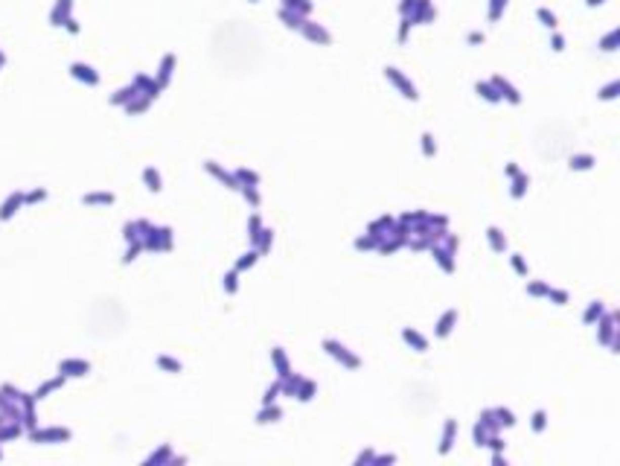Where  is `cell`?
Returning a JSON list of instances; mask_svg holds the SVG:
<instances>
[{
  "instance_id": "obj_1",
  "label": "cell",
  "mask_w": 620,
  "mask_h": 466,
  "mask_svg": "<svg viewBox=\"0 0 620 466\" xmlns=\"http://www.w3.org/2000/svg\"><path fill=\"white\" fill-rule=\"evenodd\" d=\"M597 341L606 344L611 353H617V315L614 312H603V318L597 321Z\"/></svg>"
},
{
  "instance_id": "obj_2",
  "label": "cell",
  "mask_w": 620,
  "mask_h": 466,
  "mask_svg": "<svg viewBox=\"0 0 620 466\" xmlns=\"http://www.w3.org/2000/svg\"><path fill=\"white\" fill-rule=\"evenodd\" d=\"M323 350H326V353H329V356H332L335 361H341L344 367H350V370L361 367V359H358L355 353H350V350L344 347L341 341H335V338H326V341H323Z\"/></svg>"
},
{
  "instance_id": "obj_3",
  "label": "cell",
  "mask_w": 620,
  "mask_h": 466,
  "mask_svg": "<svg viewBox=\"0 0 620 466\" xmlns=\"http://www.w3.org/2000/svg\"><path fill=\"white\" fill-rule=\"evenodd\" d=\"M428 248H431V256L437 259V265L443 268L445 274H451V271L457 268V262H454L457 251H451V248H445V245H440V242H431Z\"/></svg>"
},
{
  "instance_id": "obj_4",
  "label": "cell",
  "mask_w": 620,
  "mask_h": 466,
  "mask_svg": "<svg viewBox=\"0 0 620 466\" xmlns=\"http://www.w3.org/2000/svg\"><path fill=\"white\" fill-rule=\"evenodd\" d=\"M385 76L396 85L399 91H402V96H405V99H410V102H414V99H420V93H417V88H414V82H408L396 67H385Z\"/></svg>"
},
{
  "instance_id": "obj_5",
  "label": "cell",
  "mask_w": 620,
  "mask_h": 466,
  "mask_svg": "<svg viewBox=\"0 0 620 466\" xmlns=\"http://www.w3.org/2000/svg\"><path fill=\"white\" fill-rule=\"evenodd\" d=\"M492 85L498 88V93H501V99H507V102H513V105H518L521 102V93L515 91L510 82L504 79V76H492Z\"/></svg>"
},
{
  "instance_id": "obj_6",
  "label": "cell",
  "mask_w": 620,
  "mask_h": 466,
  "mask_svg": "<svg viewBox=\"0 0 620 466\" xmlns=\"http://www.w3.org/2000/svg\"><path fill=\"white\" fill-rule=\"evenodd\" d=\"M454 324H457V309H445L443 318L437 321L434 335H437V338H448V335H451V329H454Z\"/></svg>"
},
{
  "instance_id": "obj_7",
  "label": "cell",
  "mask_w": 620,
  "mask_h": 466,
  "mask_svg": "<svg viewBox=\"0 0 620 466\" xmlns=\"http://www.w3.org/2000/svg\"><path fill=\"white\" fill-rule=\"evenodd\" d=\"M300 29H303V35L309 38V41H317V44H329V41H332V35H329L323 26H317V23L303 21V26H300Z\"/></svg>"
},
{
  "instance_id": "obj_8",
  "label": "cell",
  "mask_w": 620,
  "mask_h": 466,
  "mask_svg": "<svg viewBox=\"0 0 620 466\" xmlns=\"http://www.w3.org/2000/svg\"><path fill=\"white\" fill-rule=\"evenodd\" d=\"M393 224H396V219H393V216H382L379 221H373V224L367 227V233H370V236H376V239L382 242V239H385L387 233L393 230Z\"/></svg>"
},
{
  "instance_id": "obj_9",
  "label": "cell",
  "mask_w": 620,
  "mask_h": 466,
  "mask_svg": "<svg viewBox=\"0 0 620 466\" xmlns=\"http://www.w3.org/2000/svg\"><path fill=\"white\" fill-rule=\"evenodd\" d=\"M402 338H405V344H410L417 353H425V350H428V338L422 335V332H417L414 326H405V329H402Z\"/></svg>"
},
{
  "instance_id": "obj_10",
  "label": "cell",
  "mask_w": 620,
  "mask_h": 466,
  "mask_svg": "<svg viewBox=\"0 0 620 466\" xmlns=\"http://www.w3.org/2000/svg\"><path fill=\"white\" fill-rule=\"evenodd\" d=\"M454 434H457V419H445L443 429V440H440V454H448L454 446Z\"/></svg>"
},
{
  "instance_id": "obj_11",
  "label": "cell",
  "mask_w": 620,
  "mask_h": 466,
  "mask_svg": "<svg viewBox=\"0 0 620 466\" xmlns=\"http://www.w3.org/2000/svg\"><path fill=\"white\" fill-rule=\"evenodd\" d=\"M271 361H274V367H277V376H280V379L292 373L288 359H285V350H282V347H274V350H271Z\"/></svg>"
},
{
  "instance_id": "obj_12",
  "label": "cell",
  "mask_w": 620,
  "mask_h": 466,
  "mask_svg": "<svg viewBox=\"0 0 620 466\" xmlns=\"http://www.w3.org/2000/svg\"><path fill=\"white\" fill-rule=\"evenodd\" d=\"M486 239H489L495 254H504V251H507V236H504L501 227H486Z\"/></svg>"
},
{
  "instance_id": "obj_13",
  "label": "cell",
  "mask_w": 620,
  "mask_h": 466,
  "mask_svg": "<svg viewBox=\"0 0 620 466\" xmlns=\"http://www.w3.org/2000/svg\"><path fill=\"white\" fill-rule=\"evenodd\" d=\"M280 417H282V408L277 405V402H271V405H262V411L257 414V422L265 425V422H277Z\"/></svg>"
},
{
  "instance_id": "obj_14",
  "label": "cell",
  "mask_w": 620,
  "mask_h": 466,
  "mask_svg": "<svg viewBox=\"0 0 620 466\" xmlns=\"http://www.w3.org/2000/svg\"><path fill=\"white\" fill-rule=\"evenodd\" d=\"M315 394H317V384L312 382V379H303V382L297 384V391H294V399H297V402H309Z\"/></svg>"
},
{
  "instance_id": "obj_15",
  "label": "cell",
  "mask_w": 620,
  "mask_h": 466,
  "mask_svg": "<svg viewBox=\"0 0 620 466\" xmlns=\"http://www.w3.org/2000/svg\"><path fill=\"white\" fill-rule=\"evenodd\" d=\"M475 91H478L486 102H501V93H498V88H495L492 82H478V85H475Z\"/></svg>"
},
{
  "instance_id": "obj_16",
  "label": "cell",
  "mask_w": 620,
  "mask_h": 466,
  "mask_svg": "<svg viewBox=\"0 0 620 466\" xmlns=\"http://www.w3.org/2000/svg\"><path fill=\"white\" fill-rule=\"evenodd\" d=\"M271 245H274V230L262 227V230H259V236H257V242H254V248H257L259 256H262V254H268V251H271Z\"/></svg>"
},
{
  "instance_id": "obj_17",
  "label": "cell",
  "mask_w": 620,
  "mask_h": 466,
  "mask_svg": "<svg viewBox=\"0 0 620 466\" xmlns=\"http://www.w3.org/2000/svg\"><path fill=\"white\" fill-rule=\"evenodd\" d=\"M527 186H530V178H527L524 172H518V175H513V189H510V196L518 201V198H524V192H527Z\"/></svg>"
},
{
  "instance_id": "obj_18",
  "label": "cell",
  "mask_w": 620,
  "mask_h": 466,
  "mask_svg": "<svg viewBox=\"0 0 620 466\" xmlns=\"http://www.w3.org/2000/svg\"><path fill=\"white\" fill-rule=\"evenodd\" d=\"M594 154H571V163H568V166H571V169H573V172H585V169H591V166H594Z\"/></svg>"
},
{
  "instance_id": "obj_19",
  "label": "cell",
  "mask_w": 620,
  "mask_h": 466,
  "mask_svg": "<svg viewBox=\"0 0 620 466\" xmlns=\"http://www.w3.org/2000/svg\"><path fill=\"white\" fill-rule=\"evenodd\" d=\"M207 169H210V172L213 175H216V178H219V181H224V184H227V186H230V189H239V181H236V175H230V172H224V169H222V166H216V163H207Z\"/></svg>"
},
{
  "instance_id": "obj_20",
  "label": "cell",
  "mask_w": 620,
  "mask_h": 466,
  "mask_svg": "<svg viewBox=\"0 0 620 466\" xmlns=\"http://www.w3.org/2000/svg\"><path fill=\"white\" fill-rule=\"evenodd\" d=\"M236 181H239V186H259V175L242 166V169H236Z\"/></svg>"
},
{
  "instance_id": "obj_21",
  "label": "cell",
  "mask_w": 620,
  "mask_h": 466,
  "mask_svg": "<svg viewBox=\"0 0 620 466\" xmlns=\"http://www.w3.org/2000/svg\"><path fill=\"white\" fill-rule=\"evenodd\" d=\"M282 9H288V12H297V15H309L312 12V0H282Z\"/></svg>"
},
{
  "instance_id": "obj_22",
  "label": "cell",
  "mask_w": 620,
  "mask_h": 466,
  "mask_svg": "<svg viewBox=\"0 0 620 466\" xmlns=\"http://www.w3.org/2000/svg\"><path fill=\"white\" fill-rule=\"evenodd\" d=\"M603 312H606V309H603V303H600V300H591V303H588V309H585V315H583V321H585V324H597V321L603 318Z\"/></svg>"
},
{
  "instance_id": "obj_23",
  "label": "cell",
  "mask_w": 620,
  "mask_h": 466,
  "mask_svg": "<svg viewBox=\"0 0 620 466\" xmlns=\"http://www.w3.org/2000/svg\"><path fill=\"white\" fill-rule=\"evenodd\" d=\"M530 429L536 431V434H542V431L548 429V411H533V417H530Z\"/></svg>"
},
{
  "instance_id": "obj_24",
  "label": "cell",
  "mask_w": 620,
  "mask_h": 466,
  "mask_svg": "<svg viewBox=\"0 0 620 466\" xmlns=\"http://www.w3.org/2000/svg\"><path fill=\"white\" fill-rule=\"evenodd\" d=\"M495 417H498V425H501V429H513L515 425V414L510 408H495Z\"/></svg>"
},
{
  "instance_id": "obj_25",
  "label": "cell",
  "mask_w": 620,
  "mask_h": 466,
  "mask_svg": "<svg viewBox=\"0 0 620 466\" xmlns=\"http://www.w3.org/2000/svg\"><path fill=\"white\" fill-rule=\"evenodd\" d=\"M472 434H475V446H486V437H489V434H495V431H489L478 419V422H475V429H472Z\"/></svg>"
},
{
  "instance_id": "obj_26",
  "label": "cell",
  "mask_w": 620,
  "mask_h": 466,
  "mask_svg": "<svg viewBox=\"0 0 620 466\" xmlns=\"http://www.w3.org/2000/svg\"><path fill=\"white\" fill-rule=\"evenodd\" d=\"M280 18H282V21H288L285 26H292V29H300V26H303V21H306L303 15H297V12H288V9H282V12H280Z\"/></svg>"
},
{
  "instance_id": "obj_27",
  "label": "cell",
  "mask_w": 620,
  "mask_h": 466,
  "mask_svg": "<svg viewBox=\"0 0 620 466\" xmlns=\"http://www.w3.org/2000/svg\"><path fill=\"white\" fill-rule=\"evenodd\" d=\"M548 289H550V286H548V283H542V280L527 283V294H530V297H545V294H548Z\"/></svg>"
},
{
  "instance_id": "obj_28",
  "label": "cell",
  "mask_w": 620,
  "mask_h": 466,
  "mask_svg": "<svg viewBox=\"0 0 620 466\" xmlns=\"http://www.w3.org/2000/svg\"><path fill=\"white\" fill-rule=\"evenodd\" d=\"M480 422H483L489 431H498V429H501V425H498V417H495V408H486V411L480 414Z\"/></svg>"
},
{
  "instance_id": "obj_29",
  "label": "cell",
  "mask_w": 620,
  "mask_h": 466,
  "mask_svg": "<svg viewBox=\"0 0 620 466\" xmlns=\"http://www.w3.org/2000/svg\"><path fill=\"white\" fill-rule=\"evenodd\" d=\"M257 259H259V251L254 248V251H247L239 262H236V271H245V268H251V265H257Z\"/></svg>"
},
{
  "instance_id": "obj_30",
  "label": "cell",
  "mask_w": 620,
  "mask_h": 466,
  "mask_svg": "<svg viewBox=\"0 0 620 466\" xmlns=\"http://www.w3.org/2000/svg\"><path fill=\"white\" fill-rule=\"evenodd\" d=\"M420 140H422V154H425V158H434V154H437V143H434V134H428V131H425Z\"/></svg>"
},
{
  "instance_id": "obj_31",
  "label": "cell",
  "mask_w": 620,
  "mask_h": 466,
  "mask_svg": "<svg viewBox=\"0 0 620 466\" xmlns=\"http://www.w3.org/2000/svg\"><path fill=\"white\" fill-rule=\"evenodd\" d=\"M550 303H556V306H565L568 303V291L565 289H548V294H545Z\"/></svg>"
},
{
  "instance_id": "obj_32",
  "label": "cell",
  "mask_w": 620,
  "mask_h": 466,
  "mask_svg": "<svg viewBox=\"0 0 620 466\" xmlns=\"http://www.w3.org/2000/svg\"><path fill=\"white\" fill-rule=\"evenodd\" d=\"M376 245H379V239H376V236H370V233H364V236H358V239H355V248H358V251H373Z\"/></svg>"
},
{
  "instance_id": "obj_33",
  "label": "cell",
  "mask_w": 620,
  "mask_h": 466,
  "mask_svg": "<svg viewBox=\"0 0 620 466\" xmlns=\"http://www.w3.org/2000/svg\"><path fill=\"white\" fill-rule=\"evenodd\" d=\"M510 262H513V268H515L518 277H527V274H530V268H527V262H524V256L521 254H513L510 256Z\"/></svg>"
},
{
  "instance_id": "obj_34",
  "label": "cell",
  "mask_w": 620,
  "mask_h": 466,
  "mask_svg": "<svg viewBox=\"0 0 620 466\" xmlns=\"http://www.w3.org/2000/svg\"><path fill=\"white\" fill-rule=\"evenodd\" d=\"M259 230H262V219L254 213V216H251V221H247V236H251V242H257Z\"/></svg>"
},
{
  "instance_id": "obj_35",
  "label": "cell",
  "mask_w": 620,
  "mask_h": 466,
  "mask_svg": "<svg viewBox=\"0 0 620 466\" xmlns=\"http://www.w3.org/2000/svg\"><path fill=\"white\" fill-rule=\"evenodd\" d=\"M239 189H242V196L251 201V207H259V201H262V198H259V189H257V186H239Z\"/></svg>"
},
{
  "instance_id": "obj_36",
  "label": "cell",
  "mask_w": 620,
  "mask_h": 466,
  "mask_svg": "<svg viewBox=\"0 0 620 466\" xmlns=\"http://www.w3.org/2000/svg\"><path fill=\"white\" fill-rule=\"evenodd\" d=\"M539 21L545 23L548 29H556V23H559V21H556V15H553V12H548V9H539Z\"/></svg>"
},
{
  "instance_id": "obj_37",
  "label": "cell",
  "mask_w": 620,
  "mask_h": 466,
  "mask_svg": "<svg viewBox=\"0 0 620 466\" xmlns=\"http://www.w3.org/2000/svg\"><path fill=\"white\" fill-rule=\"evenodd\" d=\"M277 396H280V382H274L265 391V396H262V405H271V402H277Z\"/></svg>"
},
{
  "instance_id": "obj_38",
  "label": "cell",
  "mask_w": 620,
  "mask_h": 466,
  "mask_svg": "<svg viewBox=\"0 0 620 466\" xmlns=\"http://www.w3.org/2000/svg\"><path fill=\"white\" fill-rule=\"evenodd\" d=\"M73 73L79 76V79H88V82H96V73H91V67H85V64H73Z\"/></svg>"
},
{
  "instance_id": "obj_39",
  "label": "cell",
  "mask_w": 620,
  "mask_h": 466,
  "mask_svg": "<svg viewBox=\"0 0 620 466\" xmlns=\"http://www.w3.org/2000/svg\"><path fill=\"white\" fill-rule=\"evenodd\" d=\"M620 91V82H611V85H606L603 91H600V99H614Z\"/></svg>"
},
{
  "instance_id": "obj_40",
  "label": "cell",
  "mask_w": 620,
  "mask_h": 466,
  "mask_svg": "<svg viewBox=\"0 0 620 466\" xmlns=\"http://www.w3.org/2000/svg\"><path fill=\"white\" fill-rule=\"evenodd\" d=\"M507 6V0H492V6H489V21H498L501 18V9Z\"/></svg>"
},
{
  "instance_id": "obj_41",
  "label": "cell",
  "mask_w": 620,
  "mask_h": 466,
  "mask_svg": "<svg viewBox=\"0 0 620 466\" xmlns=\"http://www.w3.org/2000/svg\"><path fill=\"white\" fill-rule=\"evenodd\" d=\"M236 280H239V271H230V274L224 277V289L230 291V294H233V291L239 289V283H236Z\"/></svg>"
},
{
  "instance_id": "obj_42",
  "label": "cell",
  "mask_w": 620,
  "mask_h": 466,
  "mask_svg": "<svg viewBox=\"0 0 620 466\" xmlns=\"http://www.w3.org/2000/svg\"><path fill=\"white\" fill-rule=\"evenodd\" d=\"M617 38H620V32L614 29L611 35H606V38H603V44H600V47H603V50H614V44H617Z\"/></svg>"
},
{
  "instance_id": "obj_43",
  "label": "cell",
  "mask_w": 620,
  "mask_h": 466,
  "mask_svg": "<svg viewBox=\"0 0 620 466\" xmlns=\"http://www.w3.org/2000/svg\"><path fill=\"white\" fill-rule=\"evenodd\" d=\"M382 463H396V454H373V466Z\"/></svg>"
},
{
  "instance_id": "obj_44",
  "label": "cell",
  "mask_w": 620,
  "mask_h": 466,
  "mask_svg": "<svg viewBox=\"0 0 620 466\" xmlns=\"http://www.w3.org/2000/svg\"><path fill=\"white\" fill-rule=\"evenodd\" d=\"M355 463H358V466H364V463H373V452H370V449H367V452H361L358 457H355Z\"/></svg>"
},
{
  "instance_id": "obj_45",
  "label": "cell",
  "mask_w": 620,
  "mask_h": 466,
  "mask_svg": "<svg viewBox=\"0 0 620 466\" xmlns=\"http://www.w3.org/2000/svg\"><path fill=\"white\" fill-rule=\"evenodd\" d=\"M15 207H18V198H12V201H9V204L3 207V213H0V216H3V219H9V216H12V210H15Z\"/></svg>"
},
{
  "instance_id": "obj_46",
  "label": "cell",
  "mask_w": 620,
  "mask_h": 466,
  "mask_svg": "<svg viewBox=\"0 0 620 466\" xmlns=\"http://www.w3.org/2000/svg\"><path fill=\"white\" fill-rule=\"evenodd\" d=\"M146 181H149V184H152V189H160V186H157V184H160V181H157V175H154V172H152V169H149V172H146Z\"/></svg>"
},
{
  "instance_id": "obj_47",
  "label": "cell",
  "mask_w": 620,
  "mask_h": 466,
  "mask_svg": "<svg viewBox=\"0 0 620 466\" xmlns=\"http://www.w3.org/2000/svg\"><path fill=\"white\" fill-rule=\"evenodd\" d=\"M553 50H556V53H562V50H565V41H562V35H553Z\"/></svg>"
},
{
  "instance_id": "obj_48",
  "label": "cell",
  "mask_w": 620,
  "mask_h": 466,
  "mask_svg": "<svg viewBox=\"0 0 620 466\" xmlns=\"http://www.w3.org/2000/svg\"><path fill=\"white\" fill-rule=\"evenodd\" d=\"M492 463H495V466H507V457H504L501 452H495V454H492Z\"/></svg>"
},
{
  "instance_id": "obj_49",
  "label": "cell",
  "mask_w": 620,
  "mask_h": 466,
  "mask_svg": "<svg viewBox=\"0 0 620 466\" xmlns=\"http://www.w3.org/2000/svg\"><path fill=\"white\" fill-rule=\"evenodd\" d=\"M518 172H521V169H518V163H507V175H510V178H513V175H518Z\"/></svg>"
},
{
  "instance_id": "obj_50",
  "label": "cell",
  "mask_w": 620,
  "mask_h": 466,
  "mask_svg": "<svg viewBox=\"0 0 620 466\" xmlns=\"http://www.w3.org/2000/svg\"><path fill=\"white\" fill-rule=\"evenodd\" d=\"M160 364L169 367V370H181V364H175V361H169V359H160Z\"/></svg>"
},
{
  "instance_id": "obj_51",
  "label": "cell",
  "mask_w": 620,
  "mask_h": 466,
  "mask_svg": "<svg viewBox=\"0 0 620 466\" xmlns=\"http://www.w3.org/2000/svg\"><path fill=\"white\" fill-rule=\"evenodd\" d=\"M64 370H88V364H76L73 361V364H64Z\"/></svg>"
},
{
  "instance_id": "obj_52",
  "label": "cell",
  "mask_w": 620,
  "mask_h": 466,
  "mask_svg": "<svg viewBox=\"0 0 620 466\" xmlns=\"http://www.w3.org/2000/svg\"><path fill=\"white\" fill-rule=\"evenodd\" d=\"M469 41H472V44H478V41H483V35H480V32H472V35H469Z\"/></svg>"
},
{
  "instance_id": "obj_53",
  "label": "cell",
  "mask_w": 620,
  "mask_h": 466,
  "mask_svg": "<svg viewBox=\"0 0 620 466\" xmlns=\"http://www.w3.org/2000/svg\"><path fill=\"white\" fill-rule=\"evenodd\" d=\"M585 3H588V6H597V3H603V0H585Z\"/></svg>"
},
{
  "instance_id": "obj_54",
  "label": "cell",
  "mask_w": 620,
  "mask_h": 466,
  "mask_svg": "<svg viewBox=\"0 0 620 466\" xmlns=\"http://www.w3.org/2000/svg\"><path fill=\"white\" fill-rule=\"evenodd\" d=\"M251 3H257V0H251Z\"/></svg>"
}]
</instances>
